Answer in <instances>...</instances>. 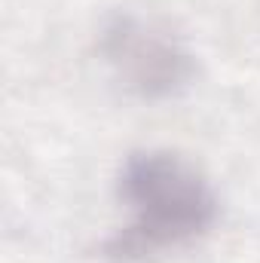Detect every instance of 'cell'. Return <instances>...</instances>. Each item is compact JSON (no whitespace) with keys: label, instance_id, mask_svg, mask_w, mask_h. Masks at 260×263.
I'll list each match as a JSON object with an SVG mask.
<instances>
[{"label":"cell","instance_id":"cell-1","mask_svg":"<svg viewBox=\"0 0 260 263\" xmlns=\"http://www.w3.org/2000/svg\"><path fill=\"white\" fill-rule=\"evenodd\" d=\"M132 223L107 248L117 257H141L162 245L187 242L214 223L217 199L208 181L175 153H132L120 175Z\"/></svg>","mask_w":260,"mask_h":263},{"label":"cell","instance_id":"cell-2","mask_svg":"<svg viewBox=\"0 0 260 263\" xmlns=\"http://www.w3.org/2000/svg\"><path fill=\"white\" fill-rule=\"evenodd\" d=\"M101 55L141 98H169L193 77L190 52L162 28L135 15H117L101 31Z\"/></svg>","mask_w":260,"mask_h":263}]
</instances>
